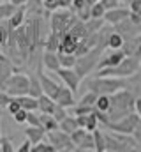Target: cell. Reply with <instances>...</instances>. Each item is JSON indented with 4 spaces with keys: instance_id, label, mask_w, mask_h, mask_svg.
Segmentation results:
<instances>
[{
    "instance_id": "49",
    "label": "cell",
    "mask_w": 141,
    "mask_h": 152,
    "mask_svg": "<svg viewBox=\"0 0 141 152\" xmlns=\"http://www.w3.org/2000/svg\"><path fill=\"white\" fill-rule=\"evenodd\" d=\"M134 112H136V113H138V115L141 117V96H138V97H136V104H134Z\"/></svg>"
},
{
    "instance_id": "11",
    "label": "cell",
    "mask_w": 141,
    "mask_h": 152,
    "mask_svg": "<svg viewBox=\"0 0 141 152\" xmlns=\"http://www.w3.org/2000/svg\"><path fill=\"white\" fill-rule=\"evenodd\" d=\"M124 58H125V51H124L122 48H118V50H109V53H104V51H102L101 60H99V64H97V69H102V67H115V66H118ZM97 69H95V71H97Z\"/></svg>"
},
{
    "instance_id": "36",
    "label": "cell",
    "mask_w": 141,
    "mask_h": 152,
    "mask_svg": "<svg viewBox=\"0 0 141 152\" xmlns=\"http://www.w3.org/2000/svg\"><path fill=\"white\" fill-rule=\"evenodd\" d=\"M32 152H55V149H53V145L49 142H44L42 140V142L32 145Z\"/></svg>"
},
{
    "instance_id": "35",
    "label": "cell",
    "mask_w": 141,
    "mask_h": 152,
    "mask_svg": "<svg viewBox=\"0 0 141 152\" xmlns=\"http://www.w3.org/2000/svg\"><path fill=\"white\" fill-rule=\"evenodd\" d=\"M97 127H99V118H97V115L92 112V113L86 115V120H85V129L94 131V129H97Z\"/></svg>"
},
{
    "instance_id": "39",
    "label": "cell",
    "mask_w": 141,
    "mask_h": 152,
    "mask_svg": "<svg viewBox=\"0 0 141 152\" xmlns=\"http://www.w3.org/2000/svg\"><path fill=\"white\" fill-rule=\"evenodd\" d=\"M27 110H23V108H20L16 113L12 115V118H14V122H18V124H27Z\"/></svg>"
},
{
    "instance_id": "50",
    "label": "cell",
    "mask_w": 141,
    "mask_h": 152,
    "mask_svg": "<svg viewBox=\"0 0 141 152\" xmlns=\"http://www.w3.org/2000/svg\"><path fill=\"white\" fill-rule=\"evenodd\" d=\"M11 4H14L16 7H20V5H27V0H9Z\"/></svg>"
},
{
    "instance_id": "24",
    "label": "cell",
    "mask_w": 141,
    "mask_h": 152,
    "mask_svg": "<svg viewBox=\"0 0 141 152\" xmlns=\"http://www.w3.org/2000/svg\"><path fill=\"white\" fill-rule=\"evenodd\" d=\"M60 41H62V34H60V32H53V30H49L48 37H46V41H44V50L58 51V48H60Z\"/></svg>"
},
{
    "instance_id": "17",
    "label": "cell",
    "mask_w": 141,
    "mask_h": 152,
    "mask_svg": "<svg viewBox=\"0 0 141 152\" xmlns=\"http://www.w3.org/2000/svg\"><path fill=\"white\" fill-rule=\"evenodd\" d=\"M55 101H57V104H60L64 108H70V106L76 104L74 92L70 90L69 87H65V85H60V88H58V92L55 96Z\"/></svg>"
},
{
    "instance_id": "51",
    "label": "cell",
    "mask_w": 141,
    "mask_h": 152,
    "mask_svg": "<svg viewBox=\"0 0 141 152\" xmlns=\"http://www.w3.org/2000/svg\"><path fill=\"white\" fill-rule=\"evenodd\" d=\"M122 2H124V4H125V5H129V4H131V2H132V0H122Z\"/></svg>"
},
{
    "instance_id": "29",
    "label": "cell",
    "mask_w": 141,
    "mask_h": 152,
    "mask_svg": "<svg viewBox=\"0 0 141 152\" xmlns=\"http://www.w3.org/2000/svg\"><path fill=\"white\" fill-rule=\"evenodd\" d=\"M94 133V143H95V152H106V136L104 131H101L99 127L92 131Z\"/></svg>"
},
{
    "instance_id": "16",
    "label": "cell",
    "mask_w": 141,
    "mask_h": 152,
    "mask_svg": "<svg viewBox=\"0 0 141 152\" xmlns=\"http://www.w3.org/2000/svg\"><path fill=\"white\" fill-rule=\"evenodd\" d=\"M37 76H39L41 87H42V94H46V96H49V97H53V99H55V96H57V92H58L60 85H58L55 80H51L49 76H46L41 69L37 71Z\"/></svg>"
},
{
    "instance_id": "23",
    "label": "cell",
    "mask_w": 141,
    "mask_h": 152,
    "mask_svg": "<svg viewBox=\"0 0 141 152\" xmlns=\"http://www.w3.org/2000/svg\"><path fill=\"white\" fill-rule=\"evenodd\" d=\"M16 99H18L20 106H21L23 110H27V112H37V108H39V101H37V97L30 96V94L18 96Z\"/></svg>"
},
{
    "instance_id": "42",
    "label": "cell",
    "mask_w": 141,
    "mask_h": 152,
    "mask_svg": "<svg viewBox=\"0 0 141 152\" xmlns=\"http://www.w3.org/2000/svg\"><path fill=\"white\" fill-rule=\"evenodd\" d=\"M42 5H44V11H46V12H53V11L58 9L57 0H42Z\"/></svg>"
},
{
    "instance_id": "34",
    "label": "cell",
    "mask_w": 141,
    "mask_h": 152,
    "mask_svg": "<svg viewBox=\"0 0 141 152\" xmlns=\"http://www.w3.org/2000/svg\"><path fill=\"white\" fill-rule=\"evenodd\" d=\"M95 101H97V94L95 92H92V90H86L83 96H81V99L78 101V104H85V106H94L95 104Z\"/></svg>"
},
{
    "instance_id": "44",
    "label": "cell",
    "mask_w": 141,
    "mask_h": 152,
    "mask_svg": "<svg viewBox=\"0 0 141 152\" xmlns=\"http://www.w3.org/2000/svg\"><path fill=\"white\" fill-rule=\"evenodd\" d=\"M9 101H11V96H9L4 88H0V108H7Z\"/></svg>"
},
{
    "instance_id": "20",
    "label": "cell",
    "mask_w": 141,
    "mask_h": 152,
    "mask_svg": "<svg viewBox=\"0 0 141 152\" xmlns=\"http://www.w3.org/2000/svg\"><path fill=\"white\" fill-rule=\"evenodd\" d=\"M25 20H27V5H20L11 14V18L7 20V23H9L11 28H18V27H21L25 23Z\"/></svg>"
},
{
    "instance_id": "5",
    "label": "cell",
    "mask_w": 141,
    "mask_h": 152,
    "mask_svg": "<svg viewBox=\"0 0 141 152\" xmlns=\"http://www.w3.org/2000/svg\"><path fill=\"white\" fill-rule=\"evenodd\" d=\"M102 51H104V50H102L101 46H95V48H92L90 51H86L85 55H79V57H78L74 69L78 71V75L81 76V80L86 75H90V73H94V71L97 69V64H99V60H101Z\"/></svg>"
},
{
    "instance_id": "53",
    "label": "cell",
    "mask_w": 141,
    "mask_h": 152,
    "mask_svg": "<svg viewBox=\"0 0 141 152\" xmlns=\"http://www.w3.org/2000/svg\"><path fill=\"white\" fill-rule=\"evenodd\" d=\"M92 2H99V0H92Z\"/></svg>"
},
{
    "instance_id": "41",
    "label": "cell",
    "mask_w": 141,
    "mask_h": 152,
    "mask_svg": "<svg viewBox=\"0 0 141 152\" xmlns=\"http://www.w3.org/2000/svg\"><path fill=\"white\" fill-rule=\"evenodd\" d=\"M53 117H55V118H57V120H58V122H60V120H62V118H64V117H65V115H69L67 113V108H64V106H60V104H57V106H55V110H53Z\"/></svg>"
},
{
    "instance_id": "4",
    "label": "cell",
    "mask_w": 141,
    "mask_h": 152,
    "mask_svg": "<svg viewBox=\"0 0 141 152\" xmlns=\"http://www.w3.org/2000/svg\"><path fill=\"white\" fill-rule=\"evenodd\" d=\"M28 87H30V80H28V75H25L23 71L12 73L0 85V88H4L11 97H18V96L28 94Z\"/></svg>"
},
{
    "instance_id": "26",
    "label": "cell",
    "mask_w": 141,
    "mask_h": 152,
    "mask_svg": "<svg viewBox=\"0 0 141 152\" xmlns=\"http://www.w3.org/2000/svg\"><path fill=\"white\" fill-rule=\"evenodd\" d=\"M79 126H78V120H76V115H65L60 122H58V129H62V131H65V133H72V131H76Z\"/></svg>"
},
{
    "instance_id": "7",
    "label": "cell",
    "mask_w": 141,
    "mask_h": 152,
    "mask_svg": "<svg viewBox=\"0 0 141 152\" xmlns=\"http://www.w3.org/2000/svg\"><path fill=\"white\" fill-rule=\"evenodd\" d=\"M46 136H48V142L53 145L55 152H72V151H76V145H74L70 134L65 133V131H62V129L48 131Z\"/></svg>"
},
{
    "instance_id": "8",
    "label": "cell",
    "mask_w": 141,
    "mask_h": 152,
    "mask_svg": "<svg viewBox=\"0 0 141 152\" xmlns=\"http://www.w3.org/2000/svg\"><path fill=\"white\" fill-rule=\"evenodd\" d=\"M140 122H141V117L136 112H132V113L122 117L120 120L106 124V127H108V131H115V133H122V134H132Z\"/></svg>"
},
{
    "instance_id": "9",
    "label": "cell",
    "mask_w": 141,
    "mask_h": 152,
    "mask_svg": "<svg viewBox=\"0 0 141 152\" xmlns=\"http://www.w3.org/2000/svg\"><path fill=\"white\" fill-rule=\"evenodd\" d=\"M70 138L76 145V151H95V143H94V133L85 129V127H78L76 131L70 133Z\"/></svg>"
},
{
    "instance_id": "2",
    "label": "cell",
    "mask_w": 141,
    "mask_h": 152,
    "mask_svg": "<svg viewBox=\"0 0 141 152\" xmlns=\"http://www.w3.org/2000/svg\"><path fill=\"white\" fill-rule=\"evenodd\" d=\"M86 88L95 92L97 96L99 94H115L116 90L120 88H125L127 87V78H116V76H97L94 75V78H88L85 81Z\"/></svg>"
},
{
    "instance_id": "27",
    "label": "cell",
    "mask_w": 141,
    "mask_h": 152,
    "mask_svg": "<svg viewBox=\"0 0 141 152\" xmlns=\"http://www.w3.org/2000/svg\"><path fill=\"white\" fill-rule=\"evenodd\" d=\"M28 80H30V87H28V94L39 97L42 94V87H41V81H39V76L37 73H28Z\"/></svg>"
},
{
    "instance_id": "1",
    "label": "cell",
    "mask_w": 141,
    "mask_h": 152,
    "mask_svg": "<svg viewBox=\"0 0 141 152\" xmlns=\"http://www.w3.org/2000/svg\"><path fill=\"white\" fill-rule=\"evenodd\" d=\"M109 99H111V106H109V110L106 112L109 122L120 120L122 117H125V115H129V113H132V112H134L136 96H134V92H132V90H129L127 87H125V88L116 90L115 94H111V96H109ZM109 122H108V124H109Z\"/></svg>"
},
{
    "instance_id": "6",
    "label": "cell",
    "mask_w": 141,
    "mask_h": 152,
    "mask_svg": "<svg viewBox=\"0 0 141 152\" xmlns=\"http://www.w3.org/2000/svg\"><path fill=\"white\" fill-rule=\"evenodd\" d=\"M76 20L78 18L70 9H57V11H53L49 14V30L64 34L72 27V23Z\"/></svg>"
},
{
    "instance_id": "47",
    "label": "cell",
    "mask_w": 141,
    "mask_h": 152,
    "mask_svg": "<svg viewBox=\"0 0 141 152\" xmlns=\"http://www.w3.org/2000/svg\"><path fill=\"white\" fill-rule=\"evenodd\" d=\"M57 4H58V9H69L72 0H57Z\"/></svg>"
},
{
    "instance_id": "46",
    "label": "cell",
    "mask_w": 141,
    "mask_h": 152,
    "mask_svg": "<svg viewBox=\"0 0 141 152\" xmlns=\"http://www.w3.org/2000/svg\"><path fill=\"white\" fill-rule=\"evenodd\" d=\"M16 151H18V152H32V142H30L28 138H25V140H23V143H21Z\"/></svg>"
},
{
    "instance_id": "38",
    "label": "cell",
    "mask_w": 141,
    "mask_h": 152,
    "mask_svg": "<svg viewBox=\"0 0 141 152\" xmlns=\"http://www.w3.org/2000/svg\"><path fill=\"white\" fill-rule=\"evenodd\" d=\"M14 151L16 149H14L12 142L5 136H0V152H14Z\"/></svg>"
},
{
    "instance_id": "48",
    "label": "cell",
    "mask_w": 141,
    "mask_h": 152,
    "mask_svg": "<svg viewBox=\"0 0 141 152\" xmlns=\"http://www.w3.org/2000/svg\"><path fill=\"white\" fill-rule=\"evenodd\" d=\"M132 136H134V138L138 140V143H140V145H141V122H140V124H138V127H136V131L132 133Z\"/></svg>"
},
{
    "instance_id": "14",
    "label": "cell",
    "mask_w": 141,
    "mask_h": 152,
    "mask_svg": "<svg viewBox=\"0 0 141 152\" xmlns=\"http://www.w3.org/2000/svg\"><path fill=\"white\" fill-rule=\"evenodd\" d=\"M16 71H23L21 67H18L4 51H0V85L9 78V76L12 75V73H16Z\"/></svg>"
},
{
    "instance_id": "21",
    "label": "cell",
    "mask_w": 141,
    "mask_h": 152,
    "mask_svg": "<svg viewBox=\"0 0 141 152\" xmlns=\"http://www.w3.org/2000/svg\"><path fill=\"white\" fill-rule=\"evenodd\" d=\"M23 133H25V138H28V140L32 142V145L42 142V140L46 138V131H44L41 126H28Z\"/></svg>"
},
{
    "instance_id": "10",
    "label": "cell",
    "mask_w": 141,
    "mask_h": 152,
    "mask_svg": "<svg viewBox=\"0 0 141 152\" xmlns=\"http://www.w3.org/2000/svg\"><path fill=\"white\" fill-rule=\"evenodd\" d=\"M57 75L64 81L65 87H69L72 92H78V88H79V85H81L83 80H81V76L78 75V71L74 67H60L57 71Z\"/></svg>"
},
{
    "instance_id": "28",
    "label": "cell",
    "mask_w": 141,
    "mask_h": 152,
    "mask_svg": "<svg viewBox=\"0 0 141 152\" xmlns=\"http://www.w3.org/2000/svg\"><path fill=\"white\" fill-rule=\"evenodd\" d=\"M104 18H88L86 21H85V28H86V34H95V32H99L101 28H102V25H104Z\"/></svg>"
},
{
    "instance_id": "37",
    "label": "cell",
    "mask_w": 141,
    "mask_h": 152,
    "mask_svg": "<svg viewBox=\"0 0 141 152\" xmlns=\"http://www.w3.org/2000/svg\"><path fill=\"white\" fill-rule=\"evenodd\" d=\"M106 7L101 4V2H94L92 5V18H104Z\"/></svg>"
},
{
    "instance_id": "33",
    "label": "cell",
    "mask_w": 141,
    "mask_h": 152,
    "mask_svg": "<svg viewBox=\"0 0 141 152\" xmlns=\"http://www.w3.org/2000/svg\"><path fill=\"white\" fill-rule=\"evenodd\" d=\"M58 57H60V66L62 67H74L76 66V60H78L76 53H62V51H58Z\"/></svg>"
},
{
    "instance_id": "31",
    "label": "cell",
    "mask_w": 141,
    "mask_h": 152,
    "mask_svg": "<svg viewBox=\"0 0 141 152\" xmlns=\"http://www.w3.org/2000/svg\"><path fill=\"white\" fill-rule=\"evenodd\" d=\"M14 11H16V5H14V4L2 0V2H0V23H2V21H7Z\"/></svg>"
},
{
    "instance_id": "22",
    "label": "cell",
    "mask_w": 141,
    "mask_h": 152,
    "mask_svg": "<svg viewBox=\"0 0 141 152\" xmlns=\"http://www.w3.org/2000/svg\"><path fill=\"white\" fill-rule=\"evenodd\" d=\"M37 101H39L37 112H41V113H53V110H55V106H57V101H55L53 97H49V96H46V94H41V96L37 97Z\"/></svg>"
},
{
    "instance_id": "40",
    "label": "cell",
    "mask_w": 141,
    "mask_h": 152,
    "mask_svg": "<svg viewBox=\"0 0 141 152\" xmlns=\"http://www.w3.org/2000/svg\"><path fill=\"white\" fill-rule=\"evenodd\" d=\"M27 124L28 126H41V118L37 112H28L27 113Z\"/></svg>"
},
{
    "instance_id": "12",
    "label": "cell",
    "mask_w": 141,
    "mask_h": 152,
    "mask_svg": "<svg viewBox=\"0 0 141 152\" xmlns=\"http://www.w3.org/2000/svg\"><path fill=\"white\" fill-rule=\"evenodd\" d=\"M129 16H131V9H129V5H127V7H124V5H118V7H113V9H106V12H104V21L115 27V25H118L120 21L127 20Z\"/></svg>"
},
{
    "instance_id": "15",
    "label": "cell",
    "mask_w": 141,
    "mask_h": 152,
    "mask_svg": "<svg viewBox=\"0 0 141 152\" xmlns=\"http://www.w3.org/2000/svg\"><path fill=\"white\" fill-rule=\"evenodd\" d=\"M41 64L44 69L51 71V73H57L62 66H60V57H58V51H49V50H44L42 55H41Z\"/></svg>"
},
{
    "instance_id": "3",
    "label": "cell",
    "mask_w": 141,
    "mask_h": 152,
    "mask_svg": "<svg viewBox=\"0 0 141 152\" xmlns=\"http://www.w3.org/2000/svg\"><path fill=\"white\" fill-rule=\"evenodd\" d=\"M140 67H141V58L125 55V58L118 66L97 69L95 75L97 76H116V78H132V76H136V73L140 71Z\"/></svg>"
},
{
    "instance_id": "43",
    "label": "cell",
    "mask_w": 141,
    "mask_h": 152,
    "mask_svg": "<svg viewBox=\"0 0 141 152\" xmlns=\"http://www.w3.org/2000/svg\"><path fill=\"white\" fill-rule=\"evenodd\" d=\"M20 108H21V106H20L18 99H16V97H11V101H9V104H7V112H9L11 115H14Z\"/></svg>"
},
{
    "instance_id": "45",
    "label": "cell",
    "mask_w": 141,
    "mask_h": 152,
    "mask_svg": "<svg viewBox=\"0 0 141 152\" xmlns=\"http://www.w3.org/2000/svg\"><path fill=\"white\" fill-rule=\"evenodd\" d=\"M102 5H104L106 9H113V7H118V5H122L124 2L122 0H99Z\"/></svg>"
},
{
    "instance_id": "19",
    "label": "cell",
    "mask_w": 141,
    "mask_h": 152,
    "mask_svg": "<svg viewBox=\"0 0 141 152\" xmlns=\"http://www.w3.org/2000/svg\"><path fill=\"white\" fill-rule=\"evenodd\" d=\"M78 42H79V37L72 36L70 32H64V34H62V41H60L58 51H62V53H76Z\"/></svg>"
},
{
    "instance_id": "30",
    "label": "cell",
    "mask_w": 141,
    "mask_h": 152,
    "mask_svg": "<svg viewBox=\"0 0 141 152\" xmlns=\"http://www.w3.org/2000/svg\"><path fill=\"white\" fill-rule=\"evenodd\" d=\"M122 46H124V37H122L116 30H113V32L109 34V37H108L106 48H108V50H118V48H122Z\"/></svg>"
},
{
    "instance_id": "13",
    "label": "cell",
    "mask_w": 141,
    "mask_h": 152,
    "mask_svg": "<svg viewBox=\"0 0 141 152\" xmlns=\"http://www.w3.org/2000/svg\"><path fill=\"white\" fill-rule=\"evenodd\" d=\"M92 5H94L92 0H72L69 9L76 14L78 20L86 21L88 18H92Z\"/></svg>"
},
{
    "instance_id": "25",
    "label": "cell",
    "mask_w": 141,
    "mask_h": 152,
    "mask_svg": "<svg viewBox=\"0 0 141 152\" xmlns=\"http://www.w3.org/2000/svg\"><path fill=\"white\" fill-rule=\"evenodd\" d=\"M39 118H41V127H42L46 133L58 129V120H57L51 113H41V112H39Z\"/></svg>"
},
{
    "instance_id": "32",
    "label": "cell",
    "mask_w": 141,
    "mask_h": 152,
    "mask_svg": "<svg viewBox=\"0 0 141 152\" xmlns=\"http://www.w3.org/2000/svg\"><path fill=\"white\" fill-rule=\"evenodd\" d=\"M109 106H111V99H109V96H108V94H99V96H97V101H95V104H94V108L106 113V112L109 110Z\"/></svg>"
},
{
    "instance_id": "52",
    "label": "cell",
    "mask_w": 141,
    "mask_h": 152,
    "mask_svg": "<svg viewBox=\"0 0 141 152\" xmlns=\"http://www.w3.org/2000/svg\"><path fill=\"white\" fill-rule=\"evenodd\" d=\"M0 124H2V112H0Z\"/></svg>"
},
{
    "instance_id": "18",
    "label": "cell",
    "mask_w": 141,
    "mask_h": 152,
    "mask_svg": "<svg viewBox=\"0 0 141 152\" xmlns=\"http://www.w3.org/2000/svg\"><path fill=\"white\" fill-rule=\"evenodd\" d=\"M122 50L129 57H138V58H141V34L140 36H134V37H131V39H125Z\"/></svg>"
}]
</instances>
